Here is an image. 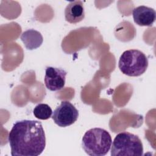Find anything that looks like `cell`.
I'll list each match as a JSON object with an SVG mask.
<instances>
[{"label": "cell", "instance_id": "obj_1", "mask_svg": "<svg viewBox=\"0 0 156 156\" xmlns=\"http://www.w3.org/2000/svg\"><path fill=\"white\" fill-rule=\"evenodd\" d=\"M12 156H38L46 146L42 124L36 120H21L13 126L8 136Z\"/></svg>", "mask_w": 156, "mask_h": 156}, {"label": "cell", "instance_id": "obj_2", "mask_svg": "<svg viewBox=\"0 0 156 156\" xmlns=\"http://www.w3.org/2000/svg\"><path fill=\"white\" fill-rule=\"evenodd\" d=\"M112 143L110 133L102 128H93L87 130L83 138L82 146L91 156H104L110 151Z\"/></svg>", "mask_w": 156, "mask_h": 156}, {"label": "cell", "instance_id": "obj_3", "mask_svg": "<svg viewBox=\"0 0 156 156\" xmlns=\"http://www.w3.org/2000/svg\"><path fill=\"white\" fill-rule=\"evenodd\" d=\"M112 144V156L143 155V146L141 140L137 135L128 132H122L117 134Z\"/></svg>", "mask_w": 156, "mask_h": 156}, {"label": "cell", "instance_id": "obj_4", "mask_svg": "<svg viewBox=\"0 0 156 156\" xmlns=\"http://www.w3.org/2000/svg\"><path fill=\"white\" fill-rule=\"evenodd\" d=\"M148 66V59L140 50L129 49L125 51L120 56L118 67L125 75L137 77L143 74Z\"/></svg>", "mask_w": 156, "mask_h": 156}, {"label": "cell", "instance_id": "obj_5", "mask_svg": "<svg viewBox=\"0 0 156 156\" xmlns=\"http://www.w3.org/2000/svg\"><path fill=\"white\" fill-rule=\"evenodd\" d=\"M79 117V112L69 101H63L52 112L54 122L60 127H68L74 124Z\"/></svg>", "mask_w": 156, "mask_h": 156}, {"label": "cell", "instance_id": "obj_6", "mask_svg": "<svg viewBox=\"0 0 156 156\" xmlns=\"http://www.w3.org/2000/svg\"><path fill=\"white\" fill-rule=\"evenodd\" d=\"M66 71L63 69L48 66L46 68L44 78L46 87L55 91L62 89L65 84Z\"/></svg>", "mask_w": 156, "mask_h": 156}, {"label": "cell", "instance_id": "obj_7", "mask_svg": "<svg viewBox=\"0 0 156 156\" xmlns=\"http://www.w3.org/2000/svg\"><path fill=\"white\" fill-rule=\"evenodd\" d=\"M134 22L140 26H151L155 21L156 13L154 9L140 5L132 11Z\"/></svg>", "mask_w": 156, "mask_h": 156}, {"label": "cell", "instance_id": "obj_8", "mask_svg": "<svg viewBox=\"0 0 156 156\" xmlns=\"http://www.w3.org/2000/svg\"><path fill=\"white\" fill-rule=\"evenodd\" d=\"M65 17L66 21L76 24L80 22L85 18L83 4L81 1L70 2L65 9Z\"/></svg>", "mask_w": 156, "mask_h": 156}, {"label": "cell", "instance_id": "obj_9", "mask_svg": "<svg viewBox=\"0 0 156 156\" xmlns=\"http://www.w3.org/2000/svg\"><path fill=\"white\" fill-rule=\"evenodd\" d=\"M20 38L26 49L29 50L39 48L43 41V38L41 33L32 29L23 32Z\"/></svg>", "mask_w": 156, "mask_h": 156}, {"label": "cell", "instance_id": "obj_10", "mask_svg": "<svg viewBox=\"0 0 156 156\" xmlns=\"http://www.w3.org/2000/svg\"><path fill=\"white\" fill-rule=\"evenodd\" d=\"M33 113L37 119L46 120L51 117L52 110L48 104L41 103L35 106Z\"/></svg>", "mask_w": 156, "mask_h": 156}]
</instances>
